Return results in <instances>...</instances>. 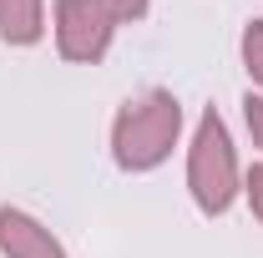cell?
<instances>
[{"label": "cell", "instance_id": "cell-1", "mask_svg": "<svg viewBox=\"0 0 263 258\" xmlns=\"http://www.w3.org/2000/svg\"><path fill=\"white\" fill-rule=\"evenodd\" d=\"M182 101L167 86H147L117 106L111 117V132H106V147H111V162L127 172V177H147L172 162V152L182 147Z\"/></svg>", "mask_w": 263, "mask_h": 258}, {"label": "cell", "instance_id": "cell-9", "mask_svg": "<svg viewBox=\"0 0 263 258\" xmlns=\"http://www.w3.org/2000/svg\"><path fill=\"white\" fill-rule=\"evenodd\" d=\"M243 132H248V142L258 147V157H263V97L258 91L243 97Z\"/></svg>", "mask_w": 263, "mask_h": 258}, {"label": "cell", "instance_id": "cell-2", "mask_svg": "<svg viewBox=\"0 0 263 258\" xmlns=\"http://www.w3.org/2000/svg\"><path fill=\"white\" fill-rule=\"evenodd\" d=\"M187 197L202 218H228L233 202L243 197V162H238V142H233L223 112H202L187 137V167H182Z\"/></svg>", "mask_w": 263, "mask_h": 258}, {"label": "cell", "instance_id": "cell-3", "mask_svg": "<svg viewBox=\"0 0 263 258\" xmlns=\"http://www.w3.org/2000/svg\"><path fill=\"white\" fill-rule=\"evenodd\" d=\"M51 41H56V56H61V61L101 66L111 56L117 26L101 15L97 0H56V5H51Z\"/></svg>", "mask_w": 263, "mask_h": 258}, {"label": "cell", "instance_id": "cell-5", "mask_svg": "<svg viewBox=\"0 0 263 258\" xmlns=\"http://www.w3.org/2000/svg\"><path fill=\"white\" fill-rule=\"evenodd\" d=\"M51 31V10L46 0H0V41L15 46V51H31L41 46Z\"/></svg>", "mask_w": 263, "mask_h": 258}, {"label": "cell", "instance_id": "cell-8", "mask_svg": "<svg viewBox=\"0 0 263 258\" xmlns=\"http://www.w3.org/2000/svg\"><path fill=\"white\" fill-rule=\"evenodd\" d=\"M243 202H248V213L263 223V157L253 167H243Z\"/></svg>", "mask_w": 263, "mask_h": 258}, {"label": "cell", "instance_id": "cell-6", "mask_svg": "<svg viewBox=\"0 0 263 258\" xmlns=\"http://www.w3.org/2000/svg\"><path fill=\"white\" fill-rule=\"evenodd\" d=\"M238 61H243V76H248V91L263 97V15L243 26V35H238Z\"/></svg>", "mask_w": 263, "mask_h": 258}, {"label": "cell", "instance_id": "cell-4", "mask_svg": "<svg viewBox=\"0 0 263 258\" xmlns=\"http://www.w3.org/2000/svg\"><path fill=\"white\" fill-rule=\"evenodd\" d=\"M0 258H71V253L46 218L5 202L0 208Z\"/></svg>", "mask_w": 263, "mask_h": 258}, {"label": "cell", "instance_id": "cell-7", "mask_svg": "<svg viewBox=\"0 0 263 258\" xmlns=\"http://www.w3.org/2000/svg\"><path fill=\"white\" fill-rule=\"evenodd\" d=\"M101 15L122 31V26H137V21H147V10H152V0H97Z\"/></svg>", "mask_w": 263, "mask_h": 258}]
</instances>
